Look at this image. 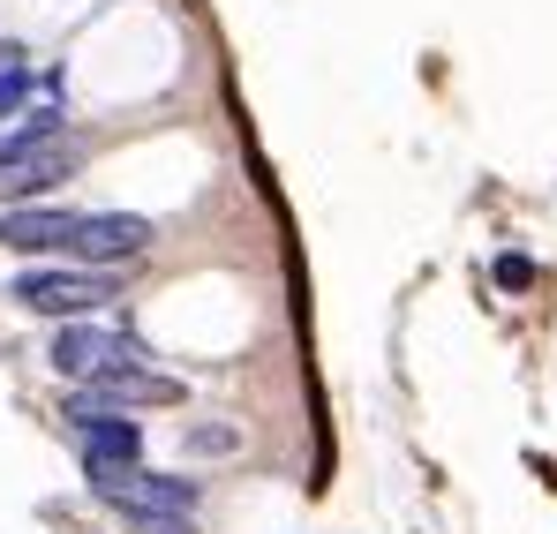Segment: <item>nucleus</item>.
Listing matches in <instances>:
<instances>
[{"mask_svg": "<svg viewBox=\"0 0 557 534\" xmlns=\"http://www.w3.org/2000/svg\"><path fill=\"white\" fill-rule=\"evenodd\" d=\"M91 497L98 505H113V512H196V482L188 474H144L136 459L128 467H91Z\"/></svg>", "mask_w": 557, "mask_h": 534, "instance_id": "obj_1", "label": "nucleus"}, {"mask_svg": "<svg viewBox=\"0 0 557 534\" xmlns=\"http://www.w3.org/2000/svg\"><path fill=\"white\" fill-rule=\"evenodd\" d=\"M8 294H15L23 309H38V316H84V309H98V301L113 294V278H106V271H61V264H46V271H23Z\"/></svg>", "mask_w": 557, "mask_h": 534, "instance_id": "obj_2", "label": "nucleus"}, {"mask_svg": "<svg viewBox=\"0 0 557 534\" xmlns=\"http://www.w3.org/2000/svg\"><path fill=\"white\" fill-rule=\"evenodd\" d=\"M144 249H151V219H136V211H91L69 226V257H84V264H121Z\"/></svg>", "mask_w": 557, "mask_h": 534, "instance_id": "obj_3", "label": "nucleus"}, {"mask_svg": "<svg viewBox=\"0 0 557 534\" xmlns=\"http://www.w3.org/2000/svg\"><path fill=\"white\" fill-rule=\"evenodd\" d=\"M76 166V151H61V144H23V151H0V203H30V196H46L53 181Z\"/></svg>", "mask_w": 557, "mask_h": 534, "instance_id": "obj_4", "label": "nucleus"}, {"mask_svg": "<svg viewBox=\"0 0 557 534\" xmlns=\"http://www.w3.org/2000/svg\"><path fill=\"white\" fill-rule=\"evenodd\" d=\"M46 361H53L61 376L91 384L106 361H136V347H128V339H113V332H91V324H61V332H53V347H46Z\"/></svg>", "mask_w": 557, "mask_h": 534, "instance_id": "obj_5", "label": "nucleus"}, {"mask_svg": "<svg viewBox=\"0 0 557 534\" xmlns=\"http://www.w3.org/2000/svg\"><path fill=\"white\" fill-rule=\"evenodd\" d=\"M69 226H76V211H30V203L0 211V241L23 249V257H38V249H61L69 257Z\"/></svg>", "mask_w": 557, "mask_h": 534, "instance_id": "obj_6", "label": "nucleus"}, {"mask_svg": "<svg viewBox=\"0 0 557 534\" xmlns=\"http://www.w3.org/2000/svg\"><path fill=\"white\" fill-rule=\"evenodd\" d=\"M144 451V430L128 414H106V422H84V467H128Z\"/></svg>", "mask_w": 557, "mask_h": 534, "instance_id": "obj_7", "label": "nucleus"}, {"mask_svg": "<svg viewBox=\"0 0 557 534\" xmlns=\"http://www.w3.org/2000/svg\"><path fill=\"white\" fill-rule=\"evenodd\" d=\"M490 278H497V286H505V294H528V286H535V278H543V264H535V257H520V249H505V257H497V264H490Z\"/></svg>", "mask_w": 557, "mask_h": 534, "instance_id": "obj_8", "label": "nucleus"}, {"mask_svg": "<svg viewBox=\"0 0 557 534\" xmlns=\"http://www.w3.org/2000/svg\"><path fill=\"white\" fill-rule=\"evenodd\" d=\"M23 90H30L23 61H8V76H0V121H8V113H23Z\"/></svg>", "mask_w": 557, "mask_h": 534, "instance_id": "obj_9", "label": "nucleus"}, {"mask_svg": "<svg viewBox=\"0 0 557 534\" xmlns=\"http://www.w3.org/2000/svg\"><path fill=\"white\" fill-rule=\"evenodd\" d=\"M136 534H196L182 512H136Z\"/></svg>", "mask_w": 557, "mask_h": 534, "instance_id": "obj_10", "label": "nucleus"}]
</instances>
